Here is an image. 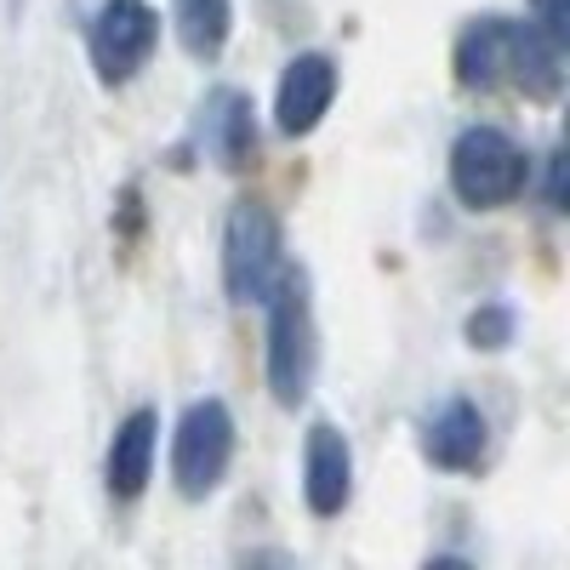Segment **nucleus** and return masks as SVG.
<instances>
[{
	"label": "nucleus",
	"mask_w": 570,
	"mask_h": 570,
	"mask_svg": "<svg viewBox=\"0 0 570 570\" xmlns=\"http://www.w3.org/2000/svg\"><path fill=\"white\" fill-rule=\"evenodd\" d=\"M268 389L279 405H303L314 383V308H308V274L279 268L268 285Z\"/></svg>",
	"instance_id": "f257e3e1"
},
{
	"label": "nucleus",
	"mask_w": 570,
	"mask_h": 570,
	"mask_svg": "<svg viewBox=\"0 0 570 570\" xmlns=\"http://www.w3.org/2000/svg\"><path fill=\"white\" fill-rule=\"evenodd\" d=\"M525 177H531V160L525 149L497 131V126H468L451 149V188L456 200L473 206V212H491V206H508L525 195Z\"/></svg>",
	"instance_id": "f03ea898"
},
{
	"label": "nucleus",
	"mask_w": 570,
	"mask_h": 570,
	"mask_svg": "<svg viewBox=\"0 0 570 570\" xmlns=\"http://www.w3.org/2000/svg\"><path fill=\"white\" fill-rule=\"evenodd\" d=\"M234 456V416L223 400H195L171 440V480L183 497H212Z\"/></svg>",
	"instance_id": "7ed1b4c3"
},
{
	"label": "nucleus",
	"mask_w": 570,
	"mask_h": 570,
	"mask_svg": "<svg viewBox=\"0 0 570 570\" xmlns=\"http://www.w3.org/2000/svg\"><path fill=\"white\" fill-rule=\"evenodd\" d=\"M279 274V223L263 200H240L223 228V279L234 303H263Z\"/></svg>",
	"instance_id": "20e7f679"
},
{
	"label": "nucleus",
	"mask_w": 570,
	"mask_h": 570,
	"mask_svg": "<svg viewBox=\"0 0 570 570\" xmlns=\"http://www.w3.org/2000/svg\"><path fill=\"white\" fill-rule=\"evenodd\" d=\"M160 40V18L149 12V0H104L98 23H91V63H98L104 86H126L142 63H149Z\"/></svg>",
	"instance_id": "39448f33"
},
{
	"label": "nucleus",
	"mask_w": 570,
	"mask_h": 570,
	"mask_svg": "<svg viewBox=\"0 0 570 570\" xmlns=\"http://www.w3.org/2000/svg\"><path fill=\"white\" fill-rule=\"evenodd\" d=\"M331 98H337V63H331L325 52L292 58V63H285V75H279V98H274L279 131L285 137H308L325 120Z\"/></svg>",
	"instance_id": "423d86ee"
},
{
	"label": "nucleus",
	"mask_w": 570,
	"mask_h": 570,
	"mask_svg": "<svg viewBox=\"0 0 570 570\" xmlns=\"http://www.w3.org/2000/svg\"><path fill=\"white\" fill-rule=\"evenodd\" d=\"M303 497L320 519L343 513L348 497H354V451L348 440L337 434L331 422H314L308 428V468H303Z\"/></svg>",
	"instance_id": "0eeeda50"
},
{
	"label": "nucleus",
	"mask_w": 570,
	"mask_h": 570,
	"mask_svg": "<svg viewBox=\"0 0 570 570\" xmlns=\"http://www.w3.org/2000/svg\"><path fill=\"white\" fill-rule=\"evenodd\" d=\"M513 69V18H473L456 35V80L468 91H491Z\"/></svg>",
	"instance_id": "6e6552de"
},
{
	"label": "nucleus",
	"mask_w": 570,
	"mask_h": 570,
	"mask_svg": "<svg viewBox=\"0 0 570 570\" xmlns=\"http://www.w3.org/2000/svg\"><path fill=\"white\" fill-rule=\"evenodd\" d=\"M206 120H200V131H206V149L228 166V171H240V166H252V155H257V109H252V98L246 91H234V86H223V91H212L206 98V109H200Z\"/></svg>",
	"instance_id": "1a4fd4ad"
},
{
	"label": "nucleus",
	"mask_w": 570,
	"mask_h": 570,
	"mask_svg": "<svg viewBox=\"0 0 570 570\" xmlns=\"http://www.w3.org/2000/svg\"><path fill=\"white\" fill-rule=\"evenodd\" d=\"M422 451H428V462H434V468H451V473L473 468V462L485 456V416H480V405L451 400L434 422H428Z\"/></svg>",
	"instance_id": "9d476101"
},
{
	"label": "nucleus",
	"mask_w": 570,
	"mask_h": 570,
	"mask_svg": "<svg viewBox=\"0 0 570 570\" xmlns=\"http://www.w3.org/2000/svg\"><path fill=\"white\" fill-rule=\"evenodd\" d=\"M155 411H131L115 428V445H109V491L115 497H137L142 480H149V462H155Z\"/></svg>",
	"instance_id": "9b49d317"
},
{
	"label": "nucleus",
	"mask_w": 570,
	"mask_h": 570,
	"mask_svg": "<svg viewBox=\"0 0 570 570\" xmlns=\"http://www.w3.org/2000/svg\"><path fill=\"white\" fill-rule=\"evenodd\" d=\"M508 80L525 91V98H553L564 69H559V46L537 29V23H513V69Z\"/></svg>",
	"instance_id": "f8f14e48"
},
{
	"label": "nucleus",
	"mask_w": 570,
	"mask_h": 570,
	"mask_svg": "<svg viewBox=\"0 0 570 570\" xmlns=\"http://www.w3.org/2000/svg\"><path fill=\"white\" fill-rule=\"evenodd\" d=\"M171 23H177V40L188 58L212 63L223 46H228V29H234V0H177L171 7Z\"/></svg>",
	"instance_id": "ddd939ff"
},
{
	"label": "nucleus",
	"mask_w": 570,
	"mask_h": 570,
	"mask_svg": "<svg viewBox=\"0 0 570 570\" xmlns=\"http://www.w3.org/2000/svg\"><path fill=\"white\" fill-rule=\"evenodd\" d=\"M468 343L473 348H508L513 343V308H502V303L480 308V314L468 320Z\"/></svg>",
	"instance_id": "4468645a"
},
{
	"label": "nucleus",
	"mask_w": 570,
	"mask_h": 570,
	"mask_svg": "<svg viewBox=\"0 0 570 570\" xmlns=\"http://www.w3.org/2000/svg\"><path fill=\"white\" fill-rule=\"evenodd\" d=\"M531 7H537V29L564 52V40H570V0H531Z\"/></svg>",
	"instance_id": "2eb2a0df"
}]
</instances>
